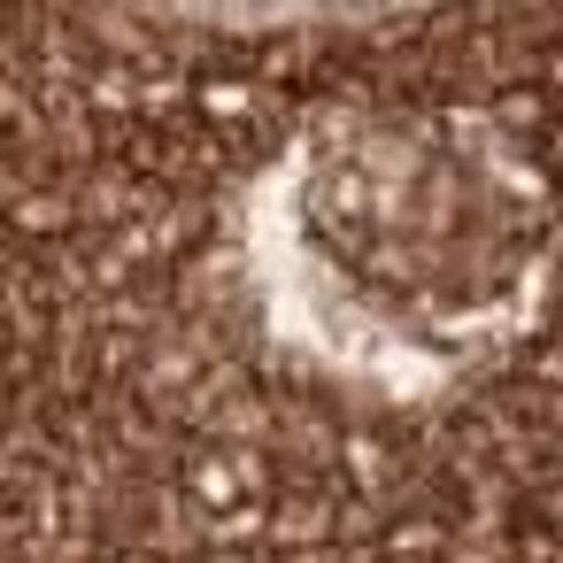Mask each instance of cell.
Listing matches in <instances>:
<instances>
[{"mask_svg":"<svg viewBox=\"0 0 563 563\" xmlns=\"http://www.w3.org/2000/svg\"><path fill=\"white\" fill-rule=\"evenodd\" d=\"M263 217L255 263L271 309L309 355L371 386H440L540 271L525 186L501 178V155H463L424 124L301 140Z\"/></svg>","mask_w":563,"mask_h":563,"instance_id":"cell-1","label":"cell"},{"mask_svg":"<svg viewBox=\"0 0 563 563\" xmlns=\"http://www.w3.org/2000/svg\"><path fill=\"white\" fill-rule=\"evenodd\" d=\"M155 9L209 24V32H347V24L417 16L432 0H155Z\"/></svg>","mask_w":563,"mask_h":563,"instance_id":"cell-2","label":"cell"}]
</instances>
